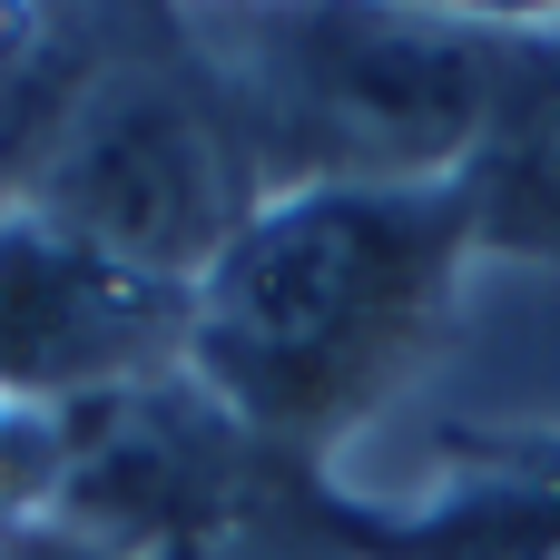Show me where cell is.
Instances as JSON below:
<instances>
[{"label":"cell","instance_id":"cell-1","mask_svg":"<svg viewBox=\"0 0 560 560\" xmlns=\"http://www.w3.org/2000/svg\"><path fill=\"white\" fill-rule=\"evenodd\" d=\"M472 207L453 187H295L266 197L197 276L187 374L266 443L315 453L394 394L453 305Z\"/></svg>","mask_w":560,"mask_h":560},{"label":"cell","instance_id":"cell-2","mask_svg":"<svg viewBox=\"0 0 560 560\" xmlns=\"http://www.w3.org/2000/svg\"><path fill=\"white\" fill-rule=\"evenodd\" d=\"M20 207L89 236L98 256H118L138 276L197 285L236 246V226L266 207L226 69H207L187 49H98L39 148Z\"/></svg>","mask_w":560,"mask_h":560},{"label":"cell","instance_id":"cell-3","mask_svg":"<svg viewBox=\"0 0 560 560\" xmlns=\"http://www.w3.org/2000/svg\"><path fill=\"white\" fill-rule=\"evenodd\" d=\"M197 285L138 276L89 236L0 207V394L39 413H89L187 364Z\"/></svg>","mask_w":560,"mask_h":560},{"label":"cell","instance_id":"cell-4","mask_svg":"<svg viewBox=\"0 0 560 560\" xmlns=\"http://www.w3.org/2000/svg\"><path fill=\"white\" fill-rule=\"evenodd\" d=\"M472 246L560 256V39H512L492 128L463 167Z\"/></svg>","mask_w":560,"mask_h":560},{"label":"cell","instance_id":"cell-5","mask_svg":"<svg viewBox=\"0 0 560 560\" xmlns=\"http://www.w3.org/2000/svg\"><path fill=\"white\" fill-rule=\"evenodd\" d=\"M69 463H79L69 413H39V404H10L0 394V541L69 502Z\"/></svg>","mask_w":560,"mask_h":560}]
</instances>
